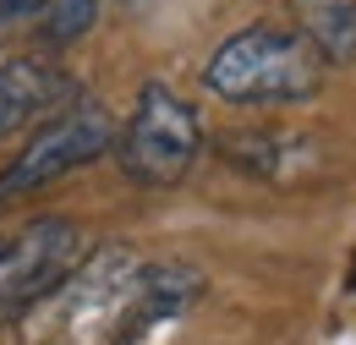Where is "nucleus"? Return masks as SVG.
Returning a JSON list of instances; mask_svg holds the SVG:
<instances>
[{
  "instance_id": "f257e3e1",
  "label": "nucleus",
  "mask_w": 356,
  "mask_h": 345,
  "mask_svg": "<svg viewBox=\"0 0 356 345\" xmlns=\"http://www.w3.org/2000/svg\"><path fill=\"white\" fill-rule=\"evenodd\" d=\"M203 296V274L186 263H137L127 252L88 263L72 280L60 345H137L154 323Z\"/></svg>"
},
{
  "instance_id": "f03ea898",
  "label": "nucleus",
  "mask_w": 356,
  "mask_h": 345,
  "mask_svg": "<svg viewBox=\"0 0 356 345\" xmlns=\"http://www.w3.org/2000/svg\"><path fill=\"white\" fill-rule=\"evenodd\" d=\"M329 77V66L312 55V44L296 28H241L209 55L203 83L225 104H296L312 99Z\"/></svg>"
},
{
  "instance_id": "7ed1b4c3",
  "label": "nucleus",
  "mask_w": 356,
  "mask_h": 345,
  "mask_svg": "<svg viewBox=\"0 0 356 345\" xmlns=\"http://www.w3.org/2000/svg\"><path fill=\"white\" fill-rule=\"evenodd\" d=\"M121 170L137 186H176L181 175L197 165L203 127L192 115V104L176 99L165 83H148L132 104V121L121 131Z\"/></svg>"
},
{
  "instance_id": "20e7f679",
  "label": "nucleus",
  "mask_w": 356,
  "mask_h": 345,
  "mask_svg": "<svg viewBox=\"0 0 356 345\" xmlns=\"http://www.w3.org/2000/svg\"><path fill=\"white\" fill-rule=\"evenodd\" d=\"M110 143H115V121H110L99 104L66 110L60 121H49V127L17 154V165H6V175H0V203H6V198H28V192L49 186V181L93 165Z\"/></svg>"
},
{
  "instance_id": "39448f33",
  "label": "nucleus",
  "mask_w": 356,
  "mask_h": 345,
  "mask_svg": "<svg viewBox=\"0 0 356 345\" xmlns=\"http://www.w3.org/2000/svg\"><path fill=\"white\" fill-rule=\"evenodd\" d=\"M83 263V230L72 219H33L11 241H0V318L49 296Z\"/></svg>"
},
{
  "instance_id": "423d86ee",
  "label": "nucleus",
  "mask_w": 356,
  "mask_h": 345,
  "mask_svg": "<svg viewBox=\"0 0 356 345\" xmlns=\"http://www.w3.org/2000/svg\"><path fill=\"white\" fill-rule=\"evenodd\" d=\"M66 93H72V83H66V72L55 61H39V55L0 61V137H11L28 121L49 115Z\"/></svg>"
},
{
  "instance_id": "0eeeda50",
  "label": "nucleus",
  "mask_w": 356,
  "mask_h": 345,
  "mask_svg": "<svg viewBox=\"0 0 356 345\" xmlns=\"http://www.w3.org/2000/svg\"><path fill=\"white\" fill-rule=\"evenodd\" d=\"M291 17L323 66H356V0H291Z\"/></svg>"
},
{
  "instance_id": "6e6552de",
  "label": "nucleus",
  "mask_w": 356,
  "mask_h": 345,
  "mask_svg": "<svg viewBox=\"0 0 356 345\" xmlns=\"http://www.w3.org/2000/svg\"><path fill=\"white\" fill-rule=\"evenodd\" d=\"M99 22V0H44V39L49 44H77Z\"/></svg>"
},
{
  "instance_id": "1a4fd4ad",
  "label": "nucleus",
  "mask_w": 356,
  "mask_h": 345,
  "mask_svg": "<svg viewBox=\"0 0 356 345\" xmlns=\"http://www.w3.org/2000/svg\"><path fill=\"white\" fill-rule=\"evenodd\" d=\"M28 11H44V0H0V22H11V17H28Z\"/></svg>"
}]
</instances>
